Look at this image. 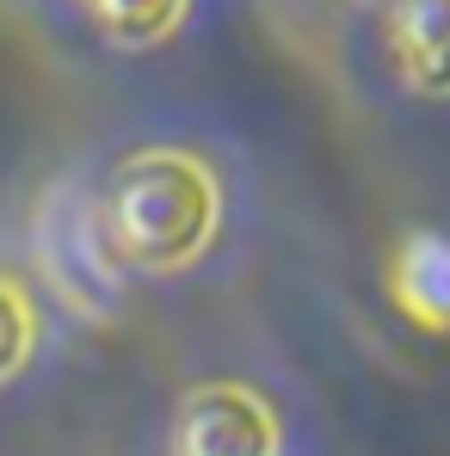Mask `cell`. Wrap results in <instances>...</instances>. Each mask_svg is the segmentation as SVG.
<instances>
[{
  "mask_svg": "<svg viewBox=\"0 0 450 456\" xmlns=\"http://www.w3.org/2000/svg\"><path fill=\"white\" fill-rule=\"evenodd\" d=\"M173 456H278V419L241 382H198L173 413Z\"/></svg>",
  "mask_w": 450,
  "mask_h": 456,
  "instance_id": "3957f363",
  "label": "cell"
},
{
  "mask_svg": "<svg viewBox=\"0 0 450 456\" xmlns=\"http://www.w3.org/2000/svg\"><path fill=\"white\" fill-rule=\"evenodd\" d=\"M99 204H105V228L124 265L154 272V278L198 265L223 228V185L185 149H143L118 160Z\"/></svg>",
  "mask_w": 450,
  "mask_h": 456,
  "instance_id": "6da1fadb",
  "label": "cell"
},
{
  "mask_svg": "<svg viewBox=\"0 0 450 456\" xmlns=\"http://www.w3.org/2000/svg\"><path fill=\"white\" fill-rule=\"evenodd\" d=\"M389 290H395L407 321L445 333L450 327V240L445 234H432V228L407 234L395 247V259H389Z\"/></svg>",
  "mask_w": 450,
  "mask_h": 456,
  "instance_id": "5b68a950",
  "label": "cell"
},
{
  "mask_svg": "<svg viewBox=\"0 0 450 456\" xmlns=\"http://www.w3.org/2000/svg\"><path fill=\"white\" fill-rule=\"evenodd\" d=\"M37 265L80 314H111L118 290H124V272H130L124 253L111 247L105 204L80 198L69 185L37 204Z\"/></svg>",
  "mask_w": 450,
  "mask_h": 456,
  "instance_id": "7a4b0ae2",
  "label": "cell"
},
{
  "mask_svg": "<svg viewBox=\"0 0 450 456\" xmlns=\"http://www.w3.org/2000/svg\"><path fill=\"white\" fill-rule=\"evenodd\" d=\"M86 12H93V25H99L105 44H118V50H154V44H167L185 25L192 0H86Z\"/></svg>",
  "mask_w": 450,
  "mask_h": 456,
  "instance_id": "8992f818",
  "label": "cell"
},
{
  "mask_svg": "<svg viewBox=\"0 0 450 456\" xmlns=\"http://www.w3.org/2000/svg\"><path fill=\"white\" fill-rule=\"evenodd\" d=\"M389 50L420 99H450V0H395Z\"/></svg>",
  "mask_w": 450,
  "mask_h": 456,
  "instance_id": "277c9868",
  "label": "cell"
},
{
  "mask_svg": "<svg viewBox=\"0 0 450 456\" xmlns=\"http://www.w3.org/2000/svg\"><path fill=\"white\" fill-rule=\"evenodd\" d=\"M31 352H37V308L12 278H0V382L19 377Z\"/></svg>",
  "mask_w": 450,
  "mask_h": 456,
  "instance_id": "52a82bcc",
  "label": "cell"
}]
</instances>
